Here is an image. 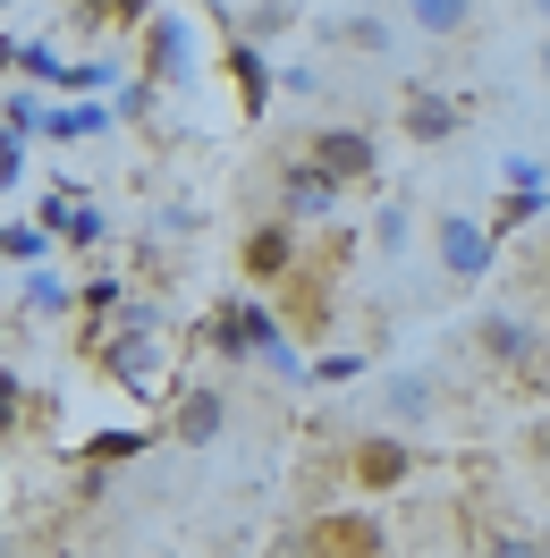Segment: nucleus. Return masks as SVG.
Instances as JSON below:
<instances>
[{
    "mask_svg": "<svg viewBox=\"0 0 550 558\" xmlns=\"http://www.w3.org/2000/svg\"><path fill=\"white\" fill-rule=\"evenodd\" d=\"M339 35L356 43V51H390V26H381V17H347Z\"/></svg>",
    "mask_w": 550,
    "mask_h": 558,
    "instance_id": "26",
    "label": "nucleus"
},
{
    "mask_svg": "<svg viewBox=\"0 0 550 558\" xmlns=\"http://www.w3.org/2000/svg\"><path fill=\"white\" fill-rule=\"evenodd\" d=\"M17 305L35 322H69V314H85V288H69V279L43 263V271H17Z\"/></svg>",
    "mask_w": 550,
    "mask_h": 558,
    "instance_id": "13",
    "label": "nucleus"
},
{
    "mask_svg": "<svg viewBox=\"0 0 550 558\" xmlns=\"http://www.w3.org/2000/svg\"><path fill=\"white\" fill-rule=\"evenodd\" d=\"M0 407H9V432H17V423H26V381H17V364H9V373H0Z\"/></svg>",
    "mask_w": 550,
    "mask_h": 558,
    "instance_id": "28",
    "label": "nucleus"
},
{
    "mask_svg": "<svg viewBox=\"0 0 550 558\" xmlns=\"http://www.w3.org/2000/svg\"><path fill=\"white\" fill-rule=\"evenodd\" d=\"M229 76H238V110L246 119H263V102H272V85H279V69L272 60H263V51H254V43H229Z\"/></svg>",
    "mask_w": 550,
    "mask_h": 558,
    "instance_id": "14",
    "label": "nucleus"
},
{
    "mask_svg": "<svg viewBox=\"0 0 550 558\" xmlns=\"http://www.w3.org/2000/svg\"><path fill=\"white\" fill-rule=\"evenodd\" d=\"M542 85H550V35H542Z\"/></svg>",
    "mask_w": 550,
    "mask_h": 558,
    "instance_id": "31",
    "label": "nucleus"
},
{
    "mask_svg": "<svg viewBox=\"0 0 550 558\" xmlns=\"http://www.w3.org/2000/svg\"><path fill=\"white\" fill-rule=\"evenodd\" d=\"M525 9H534V17H542V26H550V0H525Z\"/></svg>",
    "mask_w": 550,
    "mask_h": 558,
    "instance_id": "30",
    "label": "nucleus"
},
{
    "mask_svg": "<svg viewBox=\"0 0 550 558\" xmlns=\"http://www.w3.org/2000/svg\"><path fill=\"white\" fill-rule=\"evenodd\" d=\"M373 245H381V254H407V245H415V211L407 204H381L373 211Z\"/></svg>",
    "mask_w": 550,
    "mask_h": 558,
    "instance_id": "21",
    "label": "nucleus"
},
{
    "mask_svg": "<svg viewBox=\"0 0 550 558\" xmlns=\"http://www.w3.org/2000/svg\"><path fill=\"white\" fill-rule=\"evenodd\" d=\"M306 558H381V524L373 517H313Z\"/></svg>",
    "mask_w": 550,
    "mask_h": 558,
    "instance_id": "10",
    "label": "nucleus"
},
{
    "mask_svg": "<svg viewBox=\"0 0 550 558\" xmlns=\"http://www.w3.org/2000/svg\"><path fill=\"white\" fill-rule=\"evenodd\" d=\"M103 128H110V102H69V110H51V119H43V136H51V144L103 136Z\"/></svg>",
    "mask_w": 550,
    "mask_h": 558,
    "instance_id": "18",
    "label": "nucleus"
},
{
    "mask_svg": "<svg viewBox=\"0 0 550 558\" xmlns=\"http://www.w3.org/2000/svg\"><path fill=\"white\" fill-rule=\"evenodd\" d=\"M220 432H229V398H220V389H187L178 415H170V440L178 449H212Z\"/></svg>",
    "mask_w": 550,
    "mask_h": 558,
    "instance_id": "12",
    "label": "nucleus"
},
{
    "mask_svg": "<svg viewBox=\"0 0 550 558\" xmlns=\"http://www.w3.org/2000/svg\"><path fill=\"white\" fill-rule=\"evenodd\" d=\"M339 178L322 170V161H288V170H279V220H297V229H322V220H331V211H339Z\"/></svg>",
    "mask_w": 550,
    "mask_h": 558,
    "instance_id": "7",
    "label": "nucleus"
},
{
    "mask_svg": "<svg viewBox=\"0 0 550 558\" xmlns=\"http://www.w3.org/2000/svg\"><path fill=\"white\" fill-rule=\"evenodd\" d=\"M415 440L407 432H390V423H373L364 440H356V457H347V483L356 490H398V483H415Z\"/></svg>",
    "mask_w": 550,
    "mask_h": 558,
    "instance_id": "6",
    "label": "nucleus"
},
{
    "mask_svg": "<svg viewBox=\"0 0 550 558\" xmlns=\"http://www.w3.org/2000/svg\"><path fill=\"white\" fill-rule=\"evenodd\" d=\"M204 69V43H195V26H187V9H162L153 26H144V85H187V76Z\"/></svg>",
    "mask_w": 550,
    "mask_h": 558,
    "instance_id": "4",
    "label": "nucleus"
},
{
    "mask_svg": "<svg viewBox=\"0 0 550 558\" xmlns=\"http://www.w3.org/2000/svg\"><path fill=\"white\" fill-rule=\"evenodd\" d=\"M288 17H297L288 0H254V9H246V26H238V35H246V43H272L279 26H288Z\"/></svg>",
    "mask_w": 550,
    "mask_h": 558,
    "instance_id": "22",
    "label": "nucleus"
},
{
    "mask_svg": "<svg viewBox=\"0 0 550 558\" xmlns=\"http://www.w3.org/2000/svg\"><path fill=\"white\" fill-rule=\"evenodd\" d=\"M9 69H17V76H43V85H60V76H69V60H60L51 43H26V35H17V43H9Z\"/></svg>",
    "mask_w": 550,
    "mask_h": 558,
    "instance_id": "20",
    "label": "nucleus"
},
{
    "mask_svg": "<svg viewBox=\"0 0 550 558\" xmlns=\"http://www.w3.org/2000/svg\"><path fill=\"white\" fill-rule=\"evenodd\" d=\"M475 348H482V364H500V373H534V364H542V330L525 314H482Z\"/></svg>",
    "mask_w": 550,
    "mask_h": 558,
    "instance_id": "9",
    "label": "nucleus"
},
{
    "mask_svg": "<svg viewBox=\"0 0 550 558\" xmlns=\"http://www.w3.org/2000/svg\"><path fill=\"white\" fill-rule=\"evenodd\" d=\"M0 186H9V195L26 186V144H9V136H0Z\"/></svg>",
    "mask_w": 550,
    "mask_h": 558,
    "instance_id": "27",
    "label": "nucleus"
},
{
    "mask_svg": "<svg viewBox=\"0 0 550 558\" xmlns=\"http://www.w3.org/2000/svg\"><path fill=\"white\" fill-rule=\"evenodd\" d=\"M9 9H26V0H9Z\"/></svg>",
    "mask_w": 550,
    "mask_h": 558,
    "instance_id": "33",
    "label": "nucleus"
},
{
    "mask_svg": "<svg viewBox=\"0 0 550 558\" xmlns=\"http://www.w3.org/2000/svg\"><path fill=\"white\" fill-rule=\"evenodd\" d=\"M306 254H297V220H263L246 238V279H297Z\"/></svg>",
    "mask_w": 550,
    "mask_h": 558,
    "instance_id": "11",
    "label": "nucleus"
},
{
    "mask_svg": "<svg viewBox=\"0 0 550 558\" xmlns=\"http://www.w3.org/2000/svg\"><path fill=\"white\" fill-rule=\"evenodd\" d=\"M441 373H423V364H398V373H381V389H373V407H381V423L390 432H423V423H441Z\"/></svg>",
    "mask_w": 550,
    "mask_h": 558,
    "instance_id": "5",
    "label": "nucleus"
},
{
    "mask_svg": "<svg viewBox=\"0 0 550 558\" xmlns=\"http://www.w3.org/2000/svg\"><path fill=\"white\" fill-rule=\"evenodd\" d=\"M398 9H407V26H415V35H432V43L475 35V0H398Z\"/></svg>",
    "mask_w": 550,
    "mask_h": 558,
    "instance_id": "16",
    "label": "nucleus"
},
{
    "mask_svg": "<svg viewBox=\"0 0 550 558\" xmlns=\"http://www.w3.org/2000/svg\"><path fill=\"white\" fill-rule=\"evenodd\" d=\"M482 558H550V542H534V533H491Z\"/></svg>",
    "mask_w": 550,
    "mask_h": 558,
    "instance_id": "24",
    "label": "nucleus"
},
{
    "mask_svg": "<svg viewBox=\"0 0 550 558\" xmlns=\"http://www.w3.org/2000/svg\"><path fill=\"white\" fill-rule=\"evenodd\" d=\"M136 449H144L136 432H103V440H94V449H85V457H94V465H103V457H136Z\"/></svg>",
    "mask_w": 550,
    "mask_h": 558,
    "instance_id": "29",
    "label": "nucleus"
},
{
    "mask_svg": "<svg viewBox=\"0 0 550 558\" xmlns=\"http://www.w3.org/2000/svg\"><path fill=\"white\" fill-rule=\"evenodd\" d=\"M432 254H441L449 288H475V279H491V263H500V229H482L475 211H441V220H432Z\"/></svg>",
    "mask_w": 550,
    "mask_h": 558,
    "instance_id": "3",
    "label": "nucleus"
},
{
    "mask_svg": "<svg viewBox=\"0 0 550 558\" xmlns=\"http://www.w3.org/2000/svg\"><path fill=\"white\" fill-rule=\"evenodd\" d=\"M542 211H550V186H509V195H500V220H491V229L509 238V229H534Z\"/></svg>",
    "mask_w": 550,
    "mask_h": 558,
    "instance_id": "19",
    "label": "nucleus"
},
{
    "mask_svg": "<svg viewBox=\"0 0 550 558\" xmlns=\"http://www.w3.org/2000/svg\"><path fill=\"white\" fill-rule=\"evenodd\" d=\"M306 153H313V161H322L331 178H339V186H364V178L381 170L373 128H313V136H306Z\"/></svg>",
    "mask_w": 550,
    "mask_h": 558,
    "instance_id": "8",
    "label": "nucleus"
},
{
    "mask_svg": "<svg viewBox=\"0 0 550 558\" xmlns=\"http://www.w3.org/2000/svg\"><path fill=\"white\" fill-rule=\"evenodd\" d=\"M272 558H306V550H272Z\"/></svg>",
    "mask_w": 550,
    "mask_h": 558,
    "instance_id": "32",
    "label": "nucleus"
},
{
    "mask_svg": "<svg viewBox=\"0 0 550 558\" xmlns=\"http://www.w3.org/2000/svg\"><path fill=\"white\" fill-rule=\"evenodd\" d=\"M212 355H229V364H263L272 381L306 389L313 364L297 355V339H288V322L254 296V288H238V296H220V314H212Z\"/></svg>",
    "mask_w": 550,
    "mask_h": 558,
    "instance_id": "1",
    "label": "nucleus"
},
{
    "mask_svg": "<svg viewBox=\"0 0 550 558\" xmlns=\"http://www.w3.org/2000/svg\"><path fill=\"white\" fill-rule=\"evenodd\" d=\"M94 364H103L128 398H162V305H128V314L94 339Z\"/></svg>",
    "mask_w": 550,
    "mask_h": 558,
    "instance_id": "2",
    "label": "nucleus"
},
{
    "mask_svg": "<svg viewBox=\"0 0 550 558\" xmlns=\"http://www.w3.org/2000/svg\"><path fill=\"white\" fill-rule=\"evenodd\" d=\"M51 238H60V229H43V220H9V229H0V254H9V271H43Z\"/></svg>",
    "mask_w": 550,
    "mask_h": 558,
    "instance_id": "17",
    "label": "nucleus"
},
{
    "mask_svg": "<svg viewBox=\"0 0 550 558\" xmlns=\"http://www.w3.org/2000/svg\"><path fill=\"white\" fill-rule=\"evenodd\" d=\"M43 119H51L43 102H26V94H9V110H0V136H9V144H26V136L43 128Z\"/></svg>",
    "mask_w": 550,
    "mask_h": 558,
    "instance_id": "23",
    "label": "nucleus"
},
{
    "mask_svg": "<svg viewBox=\"0 0 550 558\" xmlns=\"http://www.w3.org/2000/svg\"><path fill=\"white\" fill-rule=\"evenodd\" d=\"M457 119H466V110L449 102V94L407 85V136H415V144H449V136H457Z\"/></svg>",
    "mask_w": 550,
    "mask_h": 558,
    "instance_id": "15",
    "label": "nucleus"
},
{
    "mask_svg": "<svg viewBox=\"0 0 550 558\" xmlns=\"http://www.w3.org/2000/svg\"><path fill=\"white\" fill-rule=\"evenodd\" d=\"M364 373V355L356 348H331V355H313V381H356Z\"/></svg>",
    "mask_w": 550,
    "mask_h": 558,
    "instance_id": "25",
    "label": "nucleus"
}]
</instances>
